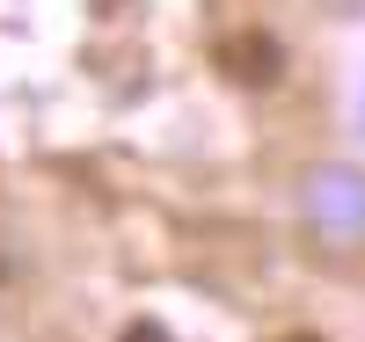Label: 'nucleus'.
Wrapping results in <instances>:
<instances>
[{
	"instance_id": "nucleus-1",
	"label": "nucleus",
	"mask_w": 365,
	"mask_h": 342,
	"mask_svg": "<svg viewBox=\"0 0 365 342\" xmlns=\"http://www.w3.org/2000/svg\"><path fill=\"white\" fill-rule=\"evenodd\" d=\"M220 66H227L234 80H278V44H270L263 29H249V37H227Z\"/></svg>"
},
{
	"instance_id": "nucleus-2",
	"label": "nucleus",
	"mask_w": 365,
	"mask_h": 342,
	"mask_svg": "<svg viewBox=\"0 0 365 342\" xmlns=\"http://www.w3.org/2000/svg\"><path fill=\"white\" fill-rule=\"evenodd\" d=\"M117 342H168V328H161V321H132Z\"/></svg>"
}]
</instances>
